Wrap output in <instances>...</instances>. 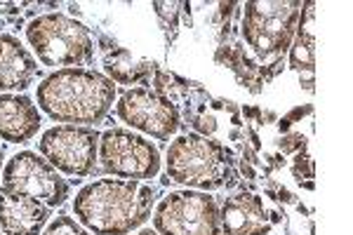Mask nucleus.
<instances>
[{"mask_svg": "<svg viewBox=\"0 0 353 235\" xmlns=\"http://www.w3.org/2000/svg\"><path fill=\"white\" fill-rule=\"evenodd\" d=\"M156 191L141 181L97 179L73 200L76 219L94 235H130L151 219Z\"/></svg>", "mask_w": 353, "mask_h": 235, "instance_id": "f257e3e1", "label": "nucleus"}, {"mask_svg": "<svg viewBox=\"0 0 353 235\" xmlns=\"http://www.w3.org/2000/svg\"><path fill=\"white\" fill-rule=\"evenodd\" d=\"M36 99L41 111L57 123L83 127L109 118L116 101V85L90 68H61L38 85Z\"/></svg>", "mask_w": 353, "mask_h": 235, "instance_id": "f03ea898", "label": "nucleus"}, {"mask_svg": "<svg viewBox=\"0 0 353 235\" xmlns=\"http://www.w3.org/2000/svg\"><path fill=\"white\" fill-rule=\"evenodd\" d=\"M165 167L174 183L203 191L224 188L236 181L229 148L201 134H184L174 139L168 148Z\"/></svg>", "mask_w": 353, "mask_h": 235, "instance_id": "7ed1b4c3", "label": "nucleus"}, {"mask_svg": "<svg viewBox=\"0 0 353 235\" xmlns=\"http://www.w3.org/2000/svg\"><path fill=\"white\" fill-rule=\"evenodd\" d=\"M26 38L38 59L52 68H78L94 61V40L88 26L66 14H43L26 26Z\"/></svg>", "mask_w": 353, "mask_h": 235, "instance_id": "20e7f679", "label": "nucleus"}, {"mask_svg": "<svg viewBox=\"0 0 353 235\" xmlns=\"http://www.w3.org/2000/svg\"><path fill=\"white\" fill-rule=\"evenodd\" d=\"M304 3H248L243 12V38L264 61H278L292 45Z\"/></svg>", "mask_w": 353, "mask_h": 235, "instance_id": "39448f33", "label": "nucleus"}, {"mask_svg": "<svg viewBox=\"0 0 353 235\" xmlns=\"http://www.w3.org/2000/svg\"><path fill=\"white\" fill-rule=\"evenodd\" d=\"M0 193L8 196H28L41 200L48 207H59L66 203L68 181L45 158L33 151H21L8 160L3 170V183Z\"/></svg>", "mask_w": 353, "mask_h": 235, "instance_id": "423d86ee", "label": "nucleus"}, {"mask_svg": "<svg viewBox=\"0 0 353 235\" xmlns=\"http://www.w3.org/2000/svg\"><path fill=\"white\" fill-rule=\"evenodd\" d=\"M153 226L161 235H221L217 200L201 191L170 193L158 205Z\"/></svg>", "mask_w": 353, "mask_h": 235, "instance_id": "0eeeda50", "label": "nucleus"}, {"mask_svg": "<svg viewBox=\"0 0 353 235\" xmlns=\"http://www.w3.org/2000/svg\"><path fill=\"white\" fill-rule=\"evenodd\" d=\"M101 172L130 181L153 179L161 172V153L144 136L128 130H106L99 136Z\"/></svg>", "mask_w": 353, "mask_h": 235, "instance_id": "6e6552de", "label": "nucleus"}, {"mask_svg": "<svg viewBox=\"0 0 353 235\" xmlns=\"http://www.w3.org/2000/svg\"><path fill=\"white\" fill-rule=\"evenodd\" d=\"M38 151L57 172L68 176H94L99 132L81 125H57L41 136Z\"/></svg>", "mask_w": 353, "mask_h": 235, "instance_id": "1a4fd4ad", "label": "nucleus"}, {"mask_svg": "<svg viewBox=\"0 0 353 235\" xmlns=\"http://www.w3.org/2000/svg\"><path fill=\"white\" fill-rule=\"evenodd\" d=\"M116 113L130 127L168 141L179 130V111L168 96L149 88H134L123 92L116 104Z\"/></svg>", "mask_w": 353, "mask_h": 235, "instance_id": "9d476101", "label": "nucleus"}, {"mask_svg": "<svg viewBox=\"0 0 353 235\" xmlns=\"http://www.w3.org/2000/svg\"><path fill=\"white\" fill-rule=\"evenodd\" d=\"M50 219V207L28 196L0 193V231L5 235H41Z\"/></svg>", "mask_w": 353, "mask_h": 235, "instance_id": "9b49d317", "label": "nucleus"}, {"mask_svg": "<svg viewBox=\"0 0 353 235\" xmlns=\"http://www.w3.org/2000/svg\"><path fill=\"white\" fill-rule=\"evenodd\" d=\"M43 125L41 111L28 96L0 94V139L10 144H26Z\"/></svg>", "mask_w": 353, "mask_h": 235, "instance_id": "f8f14e48", "label": "nucleus"}, {"mask_svg": "<svg viewBox=\"0 0 353 235\" xmlns=\"http://www.w3.org/2000/svg\"><path fill=\"white\" fill-rule=\"evenodd\" d=\"M41 78V66L10 33H0V92L26 90Z\"/></svg>", "mask_w": 353, "mask_h": 235, "instance_id": "ddd939ff", "label": "nucleus"}, {"mask_svg": "<svg viewBox=\"0 0 353 235\" xmlns=\"http://www.w3.org/2000/svg\"><path fill=\"white\" fill-rule=\"evenodd\" d=\"M221 235H261L269 231L261 198L241 193L224 203L219 214Z\"/></svg>", "mask_w": 353, "mask_h": 235, "instance_id": "4468645a", "label": "nucleus"}, {"mask_svg": "<svg viewBox=\"0 0 353 235\" xmlns=\"http://www.w3.org/2000/svg\"><path fill=\"white\" fill-rule=\"evenodd\" d=\"M313 3L304 5L299 17V31L294 48L290 50V66L297 71H313L316 64V33H313Z\"/></svg>", "mask_w": 353, "mask_h": 235, "instance_id": "2eb2a0df", "label": "nucleus"}, {"mask_svg": "<svg viewBox=\"0 0 353 235\" xmlns=\"http://www.w3.org/2000/svg\"><path fill=\"white\" fill-rule=\"evenodd\" d=\"M151 66L153 64H146V61L134 64L132 57L125 52V50H116L113 57L109 54V57H106V61H104L106 73H109L116 83H125V85H132V83L144 80L151 73Z\"/></svg>", "mask_w": 353, "mask_h": 235, "instance_id": "dca6fc26", "label": "nucleus"}, {"mask_svg": "<svg viewBox=\"0 0 353 235\" xmlns=\"http://www.w3.org/2000/svg\"><path fill=\"white\" fill-rule=\"evenodd\" d=\"M41 235H90V231H85L73 216L61 214V216H57L54 221H50V226L45 228V233Z\"/></svg>", "mask_w": 353, "mask_h": 235, "instance_id": "f3484780", "label": "nucleus"}, {"mask_svg": "<svg viewBox=\"0 0 353 235\" xmlns=\"http://www.w3.org/2000/svg\"><path fill=\"white\" fill-rule=\"evenodd\" d=\"M137 235H158V233H156V231H151V228H146V231H139Z\"/></svg>", "mask_w": 353, "mask_h": 235, "instance_id": "a211bd4d", "label": "nucleus"}, {"mask_svg": "<svg viewBox=\"0 0 353 235\" xmlns=\"http://www.w3.org/2000/svg\"><path fill=\"white\" fill-rule=\"evenodd\" d=\"M3 158H5V153H3V146H0V167H3Z\"/></svg>", "mask_w": 353, "mask_h": 235, "instance_id": "6ab92c4d", "label": "nucleus"}]
</instances>
